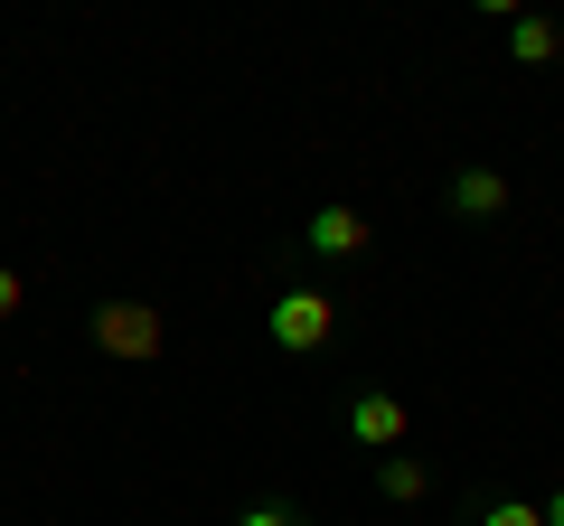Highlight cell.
Wrapping results in <instances>:
<instances>
[{"instance_id": "cell-1", "label": "cell", "mask_w": 564, "mask_h": 526, "mask_svg": "<svg viewBox=\"0 0 564 526\" xmlns=\"http://www.w3.org/2000/svg\"><path fill=\"white\" fill-rule=\"evenodd\" d=\"M263 339H273L282 358H321V348L339 339V302H329L321 283H282V302L263 310Z\"/></svg>"}, {"instance_id": "cell-2", "label": "cell", "mask_w": 564, "mask_h": 526, "mask_svg": "<svg viewBox=\"0 0 564 526\" xmlns=\"http://www.w3.org/2000/svg\"><path fill=\"white\" fill-rule=\"evenodd\" d=\"M85 339L104 358H122V366H151L170 348V320H161V302H95L85 310Z\"/></svg>"}, {"instance_id": "cell-3", "label": "cell", "mask_w": 564, "mask_h": 526, "mask_svg": "<svg viewBox=\"0 0 564 526\" xmlns=\"http://www.w3.org/2000/svg\"><path fill=\"white\" fill-rule=\"evenodd\" d=\"M339 424H348V442L358 451H404V432H414V405H404V395H386V385H348L339 395Z\"/></svg>"}, {"instance_id": "cell-4", "label": "cell", "mask_w": 564, "mask_h": 526, "mask_svg": "<svg viewBox=\"0 0 564 526\" xmlns=\"http://www.w3.org/2000/svg\"><path fill=\"white\" fill-rule=\"evenodd\" d=\"M367 235H377V226H367L348 198H329V207H311V217H302V244H311L321 263H348V254H367Z\"/></svg>"}, {"instance_id": "cell-5", "label": "cell", "mask_w": 564, "mask_h": 526, "mask_svg": "<svg viewBox=\"0 0 564 526\" xmlns=\"http://www.w3.org/2000/svg\"><path fill=\"white\" fill-rule=\"evenodd\" d=\"M452 217H462V226H499L508 217V169L462 161V169H452Z\"/></svg>"}, {"instance_id": "cell-6", "label": "cell", "mask_w": 564, "mask_h": 526, "mask_svg": "<svg viewBox=\"0 0 564 526\" xmlns=\"http://www.w3.org/2000/svg\"><path fill=\"white\" fill-rule=\"evenodd\" d=\"M508 57H518V66H555L564 57V29L545 20V10H518V20H508Z\"/></svg>"}, {"instance_id": "cell-7", "label": "cell", "mask_w": 564, "mask_h": 526, "mask_svg": "<svg viewBox=\"0 0 564 526\" xmlns=\"http://www.w3.org/2000/svg\"><path fill=\"white\" fill-rule=\"evenodd\" d=\"M377 498H395V507H423V498H433V470H423L414 451H386V461H377Z\"/></svg>"}, {"instance_id": "cell-8", "label": "cell", "mask_w": 564, "mask_h": 526, "mask_svg": "<svg viewBox=\"0 0 564 526\" xmlns=\"http://www.w3.org/2000/svg\"><path fill=\"white\" fill-rule=\"evenodd\" d=\"M470 526H545V507H536V498H489Z\"/></svg>"}, {"instance_id": "cell-9", "label": "cell", "mask_w": 564, "mask_h": 526, "mask_svg": "<svg viewBox=\"0 0 564 526\" xmlns=\"http://www.w3.org/2000/svg\"><path fill=\"white\" fill-rule=\"evenodd\" d=\"M236 526H302V507L292 498H254V507H236Z\"/></svg>"}, {"instance_id": "cell-10", "label": "cell", "mask_w": 564, "mask_h": 526, "mask_svg": "<svg viewBox=\"0 0 564 526\" xmlns=\"http://www.w3.org/2000/svg\"><path fill=\"white\" fill-rule=\"evenodd\" d=\"M20 310H29V273H20V263H0V320H20Z\"/></svg>"}, {"instance_id": "cell-11", "label": "cell", "mask_w": 564, "mask_h": 526, "mask_svg": "<svg viewBox=\"0 0 564 526\" xmlns=\"http://www.w3.org/2000/svg\"><path fill=\"white\" fill-rule=\"evenodd\" d=\"M545 526H564V489H555V498H545Z\"/></svg>"}, {"instance_id": "cell-12", "label": "cell", "mask_w": 564, "mask_h": 526, "mask_svg": "<svg viewBox=\"0 0 564 526\" xmlns=\"http://www.w3.org/2000/svg\"><path fill=\"white\" fill-rule=\"evenodd\" d=\"M0 376H10V366H0Z\"/></svg>"}]
</instances>
